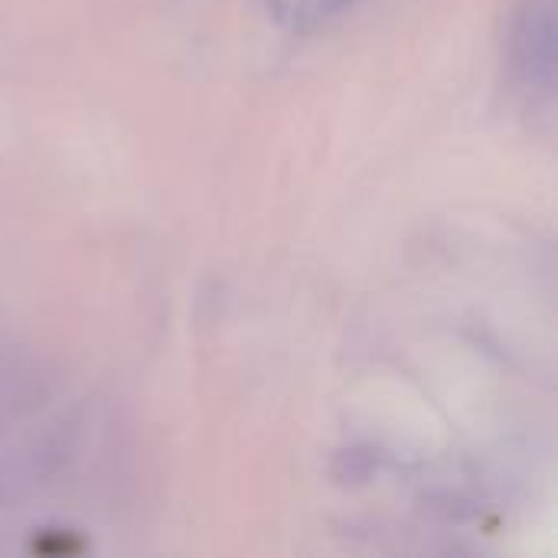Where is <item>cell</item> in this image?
Masks as SVG:
<instances>
[{"label": "cell", "mask_w": 558, "mask_h": 558, "mask_svg": "<svg viewBox=\"0 0 558 558\" xmlns=\"http://www.w3.org/2000/svg\"><path fill=\"white\" fill-rule=\"evenodd\" d=\"M513 59L526 82L549 88L556 78V0H526L513 23Z\"/></svg>", "instance_id": "1"}, {"label": "cell", "mask_w": 558, "mask_h": 558, "mask_svg": "<svg viewBox=\"0 0 558 558\" xmlns=\"http://www.w3.org/2000/svg\"><path fill=\"white\" fill-rule=\"evenodd\" d=\"M353 3H360V0H301V7L294 10V23L298 26H317L337 13L350 10Z\"/></svg>", "instance_id": "2"}]
</instances>
